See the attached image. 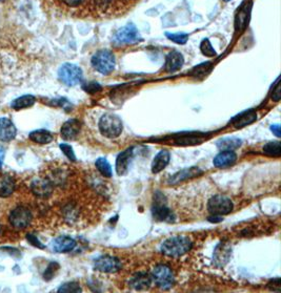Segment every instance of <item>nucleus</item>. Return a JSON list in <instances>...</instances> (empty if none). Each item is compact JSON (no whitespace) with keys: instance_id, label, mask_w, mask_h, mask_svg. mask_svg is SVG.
Listing matches in <instances>:
<instances>
[{"instance_id":"f257e3e1","label":"nucleus","mask_w":281,"mask_h":293,"mask_svg":"<svg viewBox=\"0 0 281 293\" xmlns=\"http://www.w3.org/2000/svg\"><path fill=\"white\" fill-rule=\"evenodd\" d=\"M192 248V242L189 238L184 236L172 237L165 240L161 245V251L168 257H181L189 252Z\"/></svg>"},{"instance_id":"f03ea898","label":"nucleus","mask_w":281,"mask_h":293,"mask_svg":"<svg viewBox=\"0 0 281 293\" xmlns=\"http://www.w3.org/2000/svg\"><path fill=\"white\" fill-rule=\"evenodd\" d=\"M123 128L121 119L114 114H105L99 120L100 132L106 138L114 139L120 136Z\"/></svg>"},{"instance_id":"7ed1b4c3","label":"nucleus","mask_w":281,"mask_h":293,"mask_svg":"<svg viewBox=\"0 0 281 293\" xmlns=\"http://www.w3.org/2000/svg\"><path fill=\"white\" fill-rule=\"evenodd\" d=\"M116 64L115 56L107 50L97 52L92 58V65L102 75H109L114 71Z\"/></svg>"},{"instance_id":"20e7f679","label":"nucleus","mask_w":281,"mask_h":293,"mask_svg":"<svg viewBox=\"0 0 281 293\" xmlns=\"http://www.w3.org/2000/svg\"><path fill=\"white\" fill-rule=\"evenodd\" d=\"M152 281L161 289H170L174 284L172 269L166 265H157L151 273Z\"/></svg>"},{"instance_id":"39448f33","label":"nucleus","mask_w":281,"mask_h":293,"mask_svg":"<svg viewBox=\"0 0 281 293\" xmlns=\"http://www.w3.org/2000/svg\"><path fill=\"white\" fill-rule=\"evenodd\" d=\"M59 79L69 86H74L81 82L82 80V71L79 66L72 64V63H64L61 65L58 72Z\"/></svg>"},{"instance_id":"423d86ee","label":"nucleus","mask_w":281,"mask_h":293,"mask_svg":"<svg viewBox=\"0 0 281 293\" xmlns=\"http://www.w3.org/2000/svg\"><path fill=\"white\" fill-rule=\"evenodd\" d=\"M140 40L141 37L138 30L132 25H128L119 29L114 36V42L117 46L134 44L139 42Z\"/></svg>"},{"instance_id":"0eeeda50","label":"nucleus","mask_w":281,"mask_h":293,"mask_svg":"<svg viewBox=\"0 0 281 293\" xmlns=\"http://www.w3.org/2000/svg\"><path fill=\"white\" fill-rule=\"evenodd\" d=\"M208 209L213 216H224V214H228L232 211L233 203L224 195L217 194L210 199Z\"/></svg>"},{"instance_id":"6e6552de","label":"nucleus","mask_w":281,"mask_h":293,"mask_svg":"<svg viewBox=\"0 0 281 293\" xmlns=\"http://www.w3.org/2000/svg\"><path fill=\"white\" fill-rule=\"evenodd\" d=\"M32 221V213L26 207H17L10 214L11 224L18 229L26 228Z\"/></svg>"},{"instance_id":"1a4fd4ad","label":"nucleus","mask_w":281,"mask_h":293,"mask_svg":"<svg viewBox=\"0 0 281 293\" xmlns=\"http://www.w3.org/2000/svg\"><path fill=\"white\" fill-rule=\"evenodd\" d=\"M95 269L105 273H115L121 269L120 261L111 256H102L95 261Z\"/></svg>"},{"instance_id":"9d476101","label":"nucleus","mask_w":281,"mask_h":293,"mask_svg":"<svg viewBox=\"0 0 281 293\" xmlns=\"http://www.w3.org/2000/svg\"><path fill=\"white\" fill-rule=\"evenodd\" d=\"M232 247L228 242H221L214 251V263L218 267H223L226 265L231 257Z\"/></svg>"},{"instance_id":"9b49d317","label":"nucleus","mask_w":281,"mask_h":293,"mask_svg":"<svg viewBox=\"0 0 281 293\" xmlns=\"http://www.w3.org/2000/svg\"><path fill=\"white\" fill-rule=\"evenodd\" d=\"M183 63H184V59H183L182 54L177 51H173L166 56L164 69L168 73H174L180 70Z\"/></svg>"},{"instance_id":"f8f14e48","label":"nucleus","mask_w":281,"mask_h":293,"mask_svg":"<svg viewBox=\"0 0 281 293\" xmlns=\"http://www.w3.org/2000/svg\"><path fill=\"white\" fill-rule=\"evenodd\" d=\"M202 174V170H200L198 167H190V168H184L174 175H172L171 179L168 180L170 184H178L182 181H185L187 179L198 177V175Z\"/></svg>"},{"instance_id":"ddd939ff","label":"nucleus","mask_w":281,"mask_h":293,"mask_svg":"<svg viewBox=\"0 0 281 293\" xmlns=\"http://www.w3.org/2000/svg\"><path fill=\"white\" fill-rule=\"evenodd\" d=\"M80 122L76 119H71L67 121L61 127V136L64 140H74L76 139L80 131Z\"/></svg>"},{"instance_id":"4468645a","label":"nucleus","mask_w":281,"mask_h":293,"mask_svg":"<svg viewBox=\"0 0 281 293\" xmlns=\"http://www.w3.org/2000/svg\"><path fill=\"white\" fill-rule=\"evenodd\" d=\"M236 160L237 155L233 150H223L216 155L213 163L218 168H224L235 164Z\"/></svg>"},{"instance_id":"2eb2a0df","label":"nucleus","mask_w":281,"mask_h":293,"mask_svg":"<svg viewBox=\"0 0 281 293\" xmlns=\"http://www.w3.org/2000/svg\"><path fill=\"white\" fill-rule=\"evenodd\" d=\"M17 129L14 123L8 118H0V140L11 141L15 138Z\"/></svg>"},{"instance_id":"dca6fc26","label":"nucleus","mask_w":281,"mask_h":293,"mask_svg":"<svg viewBox=\"0 0 281 293\" xmlns=\"http://www.w3.org/2000/svg\"><path fill=\"white\" fill-rule=\"evenodd\" d=\"M132 155H133V148H127L121 153H119L116 159V171L119 175H123L127 172Z\"/></svg>"},{"instance_id":"f3484780","label":"nucleus","mask_w":281,"mask_h":293,"mask_svg":"<svg viewBox=\"0 0 281 293\" xmlns=\"http://www.w3.org/2000/svg\"><path fill=\"white\" fill-rule=\"evenodd\" d=\"M75 246H76V242L70 237H59L57 239H55L52 243L53 250L58 253L72 251L75 248Z\"/></svg>"},{"instance_id":"a211bd4d","label":"nucleus","mask_w":281,"mask_h":293,"mask_svg":"<svg viewBox=\"0 0 281 293\" xmlns=\"http://www.w3.org/2000/svg\"><path fill=\"white\" fill-rule=\"evenodd\" d=\"M152 278L148 273L139 272L129 281V286L136 290H143L151 286Z\"/></svg>"},{"instance_id":"6ab92c4d","label":"nucleus","mask_w":281,"mask_h":293,"mask_svg":"<svg viewBox=\"0 0 281 293\" xmlns=\"http://www.w3.org/2000/svg\"><path fill=\"white\" fill-rule=\"evenodd\" d=\"M256 119H257V114L251 109L249 111H243L237 117H235L232 120V124L236 128H241L248 126L249 124H252L254 121H256Z\"/></svg>"},{"instance_id":"aec40b11","label":"nucleus","mask_w":281,"mask_h":293,"mask_svg":"<svg viewBox=\"0 0 281 293\" xmlns=\"http://www.w3.org/2000/svg\"><path fill=\"white\" fill-rule=\"evenodd\" d=\"M170 158H171V155L167 150L159 151L153 160L152 171L154 173H158L162 171L167 166V164L170 163Z\"/></svg>"},{"instance_id":"412c9836","label":"nucleus","mask_w":281,"mask_h":293,"mask_svg":"<svg viewBox=\"0 0 281 293\" xmlns=\"http://www.w3.org/2000/svg\"><path fill=\"white\" fill-rule=\"evenodd\" d=\"M32 190L38 197L46 198L49 197L52 192V185L48 180L37 179L32 183Z\"/></svg>"},{"instance_id":"4be33fe9","label":"nucleus","mask_w":281,"mask_h":293,"mask_svg":"<svg viewBox=\"0 0 281 293\" xmlns=\"http://www.w3.org/2000/svg\"><path fill=\"white\" fill-rule=\"evenodd\" d=\"M15 181L9 174L0 175V197L7 198L15 190Z\"/></svg>"},{"instance_id":"5701e85b","label":"nucleus","mask_w":281,"mask_h":293,"mask_svg":"<svg viewBox=\"0 0 281 293\" xmlns=\"http://www.w3.org/2000/svg\"><path fill=\"white\" fill-rule=\"evenodd\" d=\"M30 139L39 144H48L53 141V136L49 130L38 129L30 133Z\"/></svg>"},{"instance_id":"b1692460","label":"nucleus","mask_w":281,"mask_h":293,"mask_svg":"<svg viewBox=\"0 0 281 293\" xmlns=\"http://www.w3.org/2000/svg\"><path fill=\"white\" fill-rule=\"evenodd\" d=\"M36 102L35 97L32 95H26V96H21L19 98H17L13 102H12V107L14 109H23V108H27V107H31L32 105H34V103Z\"/></svg>"},{"instance_id":"393cba45","label":"nucleus","mask_w":281,"mask_h":293,"mask_svg":"<svg viewBox=\"0 0 281 293\" xmlns=\"http://www.w3.org/2000/svg\"><path fill=\"white\" fill-rule=\"evenodd\" d=\"M241 145V140L238 138H234V137H231V138H223L217 141V147L220 150H234L238 148Z\"/></svg>"},{"instance_id":"a878e982","label":"nucleus","mask_w":281,"mask_h":293,"mask_svg":"<svg viewBox=\"0 0 281 293\" xmlns=\"http://www.w3.org/2000/svg\"><path fill=\"white\" fill-rule=\"evenodd\" d=\"M153 216L157 221H171L172 212L165 205H156L153 208Z\"/></svg>"},{"instance_id":"bb28decb","label":"nucleus","mask_w":281,"mask_h":293,"mask_svg":"<svg viewBox=\"0 0 281 293\" xmlns=\"http://www.w3.org/2000/svg\"><path fill=\"white\" fill-rule=\"evenodd\" d=\"M95 165L99 172L105 178H111L112 174H113V170L109 163V161L105 158H98L95 162Z\"/></svg>"},{"instance_id":"cd10ccee","label":"nucleus","mask_w":281,"mask_h":293,"mask_svg":"<svg viewBox=\"0 0 281 293\" xmlns=\"http://www.w3.org/2000/svg\"><path fill=\"white\" fill-rule=\"evenodd\" d=\"M264 153L269 155V157H280L281 155V145L280 142L274 141L269 142L264 146Z\"/></svg>"},{"instance_id":"c85d7f7f","label":"nucleus","mask_w":281,"mask_h":293,"mask_svg":"<svg viewBox=\"0 0 281 293\" xmlns=\"http://www.w3.org/2000/svg\"><path fill=\"white\" fill-rule=\"evenodd\" d=\"M165 35L171 41L177 44H184L187 41V39H189V35L185 33H174V34L166 33Z\"/></svg>"},{"instance_id":"c756f323","label":"nucleus","mask_w":281,"mask_h":293,"mask_svg":"<svg viewBox=\"0 0 281 293\" xmlns=\"http://www.w3.org/2000/svg\"><path fill=\"white\" fill-rule=\"evenodd\" d=\"M200 50H201L202 54L207 57H214L216 55V52H215L214 48L212 47L209 39H204V40L201 42Z\"/></svg>"},{"instance_id":"7c9ffc66","label":"nucleus","mask_w":281,"mask_h":293,"mask_svg":"<svg viewBox=\"0 0 281 293\" xmlns=\"http://www.w3.org/2000/svg\"><path fill=\"white\" fill-rule=\"evenodd\" d=\"M80 291H81V288L79 287V285L77 283H74V282L63 284L58 289V292H80Z\"/></svg>"},{"instance_id":"2f4dec72","label":"nucleus","mask_w":281,"mask_h":293,"mask_svg":"<svg viewBox=\"0 0 281 293\" xmlns=\"http://www.w3.org/2000/svg\"><path fill=\"white\" fill-rule=\"evenodd\" d=\"M59 147L62 150V152L67 155L68 159H70L71 161H76V155H75L74 150H73L71 145H69V144H60Z\"/></svg>"},{"instance_id":"473e14b6","label":"nucleus","mask_w":281,"mask_h":293,"mask_svg":"<svg viewBox=\"0 0 281 293\" xmlns=\"http://www.w3.org/2000/svg\"><path fill=\"white\" fill-rule=\"evenodd\" d=\"M211 69V63L210 62H207V63H203V64H200L198 66H196L194 69V76H202V75H205L207 74Z\"/></svg>"},{"instance_id":"72a5a7b5","label":"nucleus","mask_w":281,"mask_h":293,"mask_svg":"<svg viewBox=\"0 0 281 293\" xmlns=\"http://www.w3.org/2000/svg\"><path fill=\"white\" fill-rule=\"evenodd\" d=\"M58 268H59L58 264H56V263H52V264H51V265L48 267L47 271L45 272V279H46L47 281H49V280L53 279V277H54V275H55V272L58 270Z\"/></svg>"},{"instance_id":"f704fd0d","label":"nucleus","mask_w":281,"mask_h":293,"mask_svg":"<svg viewBox=\"0 0 281 293\" xmlns=\"http://www.w3.org/2000/svg\"><path fill=\"white\" fill-rule=\"evenodd\" d=\"M88 93H91V94H93V93H96V92H98V91H100L101 89V86L98 84V83H95V82H92V83H89L87 86H84L83 87Z\"/></svg>"},{"instance_id":"c9c22d12","label":"nucleus","mask_w":281,"mask_h":293,"mask_svg":"<svg viewBox=\"0 0 281 293\" xmlns=\"http://www.w3.org/2000/svg\"><path fill=\"white\" fill-rule=\"evenodd\" d=\"M62 2L71 8H76L79 7L80 5H82L84 3V0H62Z\"/></svg>"},{"instance_id":"e433bc0d","label":"nucleus","mask_w":281,"mask_h":293,"mask_svg":"<svg viewBox=\"0 0 281 293\" xmlns=\"http://www.w3.org/2000/svg\"><path fill=\"white\" fill-rule=\"evenodd\" d=\"M280 96H281V94H280V84H279V79H277V81H276V88L273 92L272 98L274 99V101H279Z\"/></svg>"},{"instance_id":"4c0bfd02","label":"nucleus","mask_w":281,"mask_h":293,"mask_svg":"<svg viewBox=\"0 0 281 293\" xmlns=\"http://www.w3.org/2000/svg\"><path fill=\"white\" fill-rule=\"evenodd\" d=\"M28 240L33 244V245H35V246H37L38 248H45V246L44 245H41V243L36 239V237H34V236H32V234H28Z\"/></svg>"},{"instance_id":"58836bf2","label":"nucleus","mask_w":281,"mask_h":293,"mask_svg":"<svg viewBox=\"0 0 281 293\" xmlns=\"http://www.w3.org/2000/svg\"><path fill=\"white\" fill-rule=\"evenodd\" d=\"M271 130L275 133V136H276V137H278V138H279V137L281 136L280 125H279V124H274V125H272V126H271Z\"/></svg>"},{"instance_id":"ea45409f","label":"nucleus","mask_w":281,"mask_h":293,"mask_svg":"<svg viewBox=\"0 0 281 293\" xmlns=\"http://www.w3.org/2000/svg\"><path fill=\"white\" fill-rule=\"evenodd\" d=\"M5 154H6V152H5V149H4L2 146H0V168H2V166H3V163H4Z\"/></svg>"},{"instance_id":"a19ab883","label":"nucleus","mask_w":281,"mask_h":293,"mask_svg":"<svg viewBox=\"0 0 281 293\" xmlns=\"http://www.w3.org/2000/svg\"><path fill=\"white\" fill-rule=\"evenodd\" d=\"M2 231H3V227H2V225H0V233H2Z\"/></svg>"},{"instance_id":"79ce46f5","label":"nucleus","mask_w":281,"mask_h":293,"mask_svg":"<svg viewBox=\"0 0 281 293\" xmlns=\"http://www.w3.org/2000/svg\"><path fill=\"white\" fill-rule=\"evenodd\" d=\"M224 2H231V0H224Z\"/></svg>"},{"instance_id":"37998d69","label":"nucleus","mask_w":281,"mask_h":293,"mask_svg":"<svg viewBox=\"0 0 281 293\" xmlns=\"http://www.w3.org/2000/svg\"><path fill=\"white\" fill-rule=\"evenodd\" d=\"M0 2H3V0H0Z\"/></svg>"},{"instance_id":"c03bdc74","label":"nucleus","mask_w":281,"mask_h":293,"mask_svg":"<svg viewBox=\"0 0 281 293\" xmlns=\"http://www.w3.org/2000/svg\"><path fill=\"white\" fill-rule=\"evenodd\" d=\"M127 2H129V0H127Z\"/></svg>"}]
</instances>
